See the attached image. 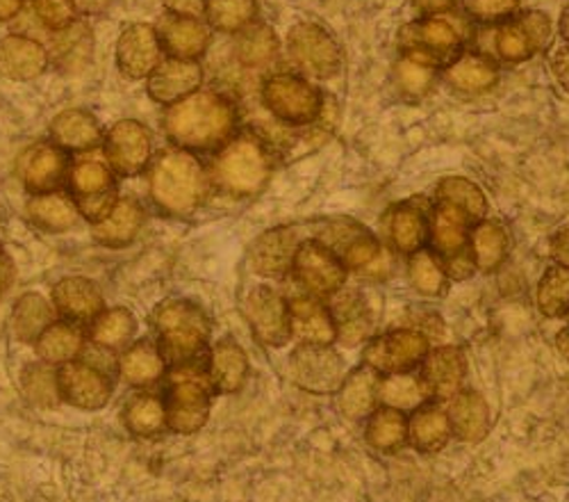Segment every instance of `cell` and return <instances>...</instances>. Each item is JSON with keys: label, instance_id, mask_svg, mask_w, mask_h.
Here are the masks:
<instances>
[{"label": "cell", "instance_id": "cell-2", "mask_svg": "<svg viewBox=\"0 0 569 502\" xmlns=\"http://www.w3.org/2000/svg\"><path fill=\"white\" fill-rule=\"evenodd\" d=\"M210 174L197 154L171 149L149 167V195L158 210L171 217L194 215L208 197Z\"/></svg>", "mask_w": 569, "mask_h": 502}, {"label": "cell", "instance_id": "cell-19", "mask_svg": "<svg viewBox=\"0 0 569 502\" xmlns=\"http://www.w3.org/2000/svg\"><path fill=\"white\" fill-rule=\"evenodd\" d=\"M203 85V67L197 60L164 58L156 71L147 78L149 97L160 106H173Z\"/></svg>", "mask_w": 569, "mask_h": 502}, {"label": "cell", "instance_id": "cell-35", "mask_svg": "<svg viewBox=\"0 0 569 502\" xmlns=\"http://www.w3.org/2000/svg\"><path fill=\"white\" fill-rule=\"evenodd\" d=\"M330 315L336 319L338 338H342L347 345H358L369 334L371 319L365 299L356 291H338L333 295Z\"/></svg>", "mask_w": 569, "mask_h": 502}, {"label": "cell", "instance_id": "cell-49", "mask_svg": "<svg viewBox=\"0 0 569 502\" xmlns=\"http://www.w3.org/2000/svg\"><path fill=\"white\" fill-rule=\"evenodd\" d=\"M408 277L412 288L423 297H438L447 288V272L442 260L426 249L410 254Z\"/></svg>", "mask_w": 569, "mask_h": 502}, {"label": "cell", "instance_id": "cell-40", "mask_svg": "<svg viewBox=\"0 0 569 502\" xmlns=\"http://www.w3.org/2000/svg\"><path fill=\"white\" fill-rule=\"evenodd\" d=\"M378 397V373L369 365L353 371L340 388V409L347 419H365Z\"/></svg>", "mask_w": 569, "mask_h": 502}, {"label": "cell", "instance_id": "cell-53", "mask_svg": "<svg viewBox=\"0 0 569 502\" xmlns=\"http://www.w3.org/2000/svg\"><path fill=\"white\" fill-rule=\"evenodd\" d=\"M30 3L37 19L53 32L69 28L78 17L73 0H30Z\"/></svg>", "mask_w": 569, "mask_h": 502}, {"label": "cell", "instance_id": "cell-46", "mask_svg": "<svg viewBox=\"0 0 569 502\" xmlns=\"http://www.w3.org/2000/svg\"><path fill=\"white\" fill-rule=\"evenodd\" d=\"M388 232L397 252L415 254L423 247V240L429 238V224H426L423 215L417 208L399 206L390 215Z\"/></svg>", "mask_w": 569, "mask_h": 502}, {"label": "cell", "instance_id": "cell-28", "mask_svg": "<svg viewBox=\"0 0 569 502\" xmlns=\"http://www.w3.org/2000/svg\"><path fill=\"white\" fill-rule=\"evenodd\" d=\"M144 219H147L144 208H141L134 199L123 197L114 204V208L110 210L108 217H103L97 224H91L93 240L101 243L103 247H112V249L126 247L137 238L141 226H144Z\"/></svg>", "mask_w": 569, "mask_h": 502}, {"label": "cell", "instance_id": "cell-8", "mask_svg": "<svg viewBox=\"0 0 569 502\" xmlns=\"http://www.w3.org/2000/svg\"><path fill=\"white\" fill-rule=\"evenodd\" d=\"M288 53L308 78H333L345 67V53L326 28L303 21L288 32Z\"/></svg>", "mask_w": 569, "mask_h": 502}, {"label": "cell", "instance_id": "cell-23", "mask_svg": "<svg viewBox=\"0 0 569 502\" xmlns=\"http://www.w3.org/2000/svg\"><path fill=\"white\" fill-rule=\"evenodd\" d=\"M53 145L67 154H87L103 145V128L99 119L84 108L62 110L51 124Z\"/></svg>", "mask_w": 569, "mask_h": 502}, {"label": "cell", "instance_id": "cell-30", "mask_svg": "<svg viewBox=\"0 0 569 502\" xmlns=\"http://www.w3.org/2000/svg\"><path fill=\"white\" fill-rule=\"evenodd\" d=\"M445 80L465 95H481L497 85L499 67L481 53H460L445 69Z\"/></svg>", "mask_w": 569, "mask_h": 502}, {"label": "cell", "instance_id": "cell-59", "mask_svg": "<svg viewBox=\"0 0 569 502\" xmlns=\"http://www.w3.org/2000/svg\"><path fill=\"white\" fill-rule=\"evenodd\" d=\"M551 258L558 265L569 267V226L562 228V232H558L556 238L551 240Z\"/></svg>", "mask_w": 569, "mask_h": 502}, {"label": "cell", "instance_id": "cell-32", "mask_svg": "<svg viewBox=\"0 0 569 502\" xmlns=\"http://www.w3.org/2000/svg\"><path fill=\"white\" fill-rule=\"evenodd\" d=\"M26 210L30 222L46 234H64L78 224V217H80V210L73 197L58 190L34 195L28 201Z\"/></svg>", "mask_w": 569, "mask_h": 502}, {"label": "cell", "instance_id": "cell-64", "mask_svg": "<svg viewBox=\"0 0 569 502\" xmlns=\"http://www.w3.org/2000/svg\"><path fill=\"white\" fill-rule=\"evenodd\" d=\"M0 256H3V245H0Z\"/></svg>", "mask_w": 569, "mask_h": 502}, {"label": "cell", "instance_id": "cell-17", "mask_svg": "<svg viewBox=\"0 0 569 502\" xmlns=\"http://www.w3.org/2000/svg\"><path fill=\"white\" fill-rule=\"evenodd\" d=\"M69 156L53 142H39L19 156L17 171L32 195L53 193L69 176Z\"/></svg>", "mask_w": 569, "mask_h": 502}, {"label": "cell", "instance_id": "cell-13", "mask_svg": "<svg viewBox=\"0 0 569 502\" xmlns=\"http://www.w3.org/2000/svg\"><path fill=\"white\" fill-rule=\"evenodd\" d=\"M345 380V363L330 345H301L292 354V382L308 393H336Z\"/></svg>", "mask_w": 569, "mask_h": 502}, {"label": "cell", "instance_id": "cell-20", "mask_svg": "<svg viewBox=\"0 0 569 502\" xmlns=\"http://www.w3.org/2000/svg\"><path fill=\"white\" fill-rule=\"evenodd\" d=\"M153 28L160 37L162 51L167 53V58L178 60H199L208 51L212 39V28L201 19L178 17L169 12Z\"/></svg>", "mask_w": 569, "mask_h": 502}, {"label": "cell", "instance_id": "cell-50", "mask_svg": "<svg viewBox=\"0 0 569 502\" xmlns=\"http://www.w3.org/2000/svg\"><path fill=\"white\" fill-rule=\"evenodd\" d=\"M538 308L547 317H560L569 311V267L556 265L545 272L538 284Z\"/></svg>", "mask_w": 569, "mask_h": 502}, {"label": "cell", "instance_id": "cell-54", "mask_svg": "<svg viewBox=\"0 0 569 502\" xmlns=\"http://www.w3.org/2000/svg\"><path fill=\"white\" fill-rule=\"evenodd\" d=\"M469 19L479 23H499L510 19L521 0H462Z\"/></svg>", "mask_w": 569, "mask_h": 502}, {"label": "cell", "instance_id": "cell-63", "mask_svg": "<svg viewBox=\"0 0 569 502\" xmlns=\"http://www.w3.org/2000/svg\"><path fill=\"white\" fill-rule=\"evenodd\" d=\"M560 35L569 43V6L562 10V17H560Z\"/></svg>", "mask_w": 569, "mask_h": 502}, {"label": "cell", "instance_id": "cell-24", "mask_svg": "<svg viewBox=\"0 0 569 502\" xmlns=\"http://www.w3.org/2000/svg\"><path fill=\"white\" fill-rule=\"evenodd\" d=\"M328 249H333L347 269H369L378 258L383 256L381 245L367 232V228L353 222H340L330 226Z\"/></svg>", "mask_w": 569, "mask_h": 502}, {"label": "cell", "instance_id": "cell-15", "mask_svg": "<svg viewBox=\"0 0 569 502\" xmlns=\"http://www.w3.org/2000/svg\"><path fill=\"white\" fill-rule=\"evenodd\" d=\"M244 315L262 345L280 347L292 338L290 304L269 286H258L247 295Z\"/></svg>", "mask_w": 569, "mask_h": 502}, {"label": "cell", "instance_id": "cell-7", "mask_svg": "<svg viewBox=\"0 0 569 502\" xmlns=\"http://www.w3.org/2000/svg\"><path fill=\"white\" fill-rule=\"evenodd\" d=\"M67 178L80 215L91 224L108 217L119 201L117 178L106 160L82 156L69 167Z\"/></svg>", "mask_w": 569, "mask_h": 502}, {"label": "cell", "instance_id": "cell-58", "mask_svg": "<svg viewBox=\"0 0 569 502\" xmlns=\"http://www.w3.org/2000/svg\"><path fill=\"white\" fill-rule=\"evenodd\" d=\"M460 0H412V6L417 12L423 17H433V14H447L451 8H456Z\"/></svg>", "mask_w": 569, "mask_h": 502}, {"label": "cell", "instance_id": "cell-11", "mask_svg": "<svg viewBox=\"0 0 569 502\" xmlns=\"http://www.w3.org/2000/svg\"><path fill=\"white\" fill-rule=\"evenodd\" d=\"M292 272L312 297H333L347 282V267L340 256L319 240L299 245Z\"/></svg>", "mask_w": 569, "mask_h": 502}, {"label": "cell", "instance_id": "cell-37", "mask_svg": "<svg viewBox=\"0 0 569 502\" xmlns=\"http://www.w3.org/2000/svg\"><path fill=\"white\" fill-rule=\"evenodd\" d=\"M438 201L447 204L456 210H460L465 217H469L473 224L483 222L488 215V199L483 190L462 176H447L438 186Z\"/></svg>", "mask_w": 569, "mask_h": 502}, {"label": "cell", "instance_id": "cell-27", "mask_svg": "<svg viewBox=\"0 0 569 502\" xmlns=\"http://www.w3.org/2000/svg\"><path fill=\"white\" fill-rule=\"evenodd\" d=\"M292 336L303 345H330L338 338L336 319L330 308L315 297H299L290 304Z\"/></svg>", "mask_w": 569, "mask_h": 502}, {"label": "cell", "instance_id": "cell-21", "mask_svg": "<svg viewBox=\"0 0 569 502\" xmlns=\"http://www.w3.org/2000/svg\"><path fill=\"white\" fill-rule=\"evenodd\" d=\"M49 51L32 37L8 35L0 39V76L8 80H34L49 67Z\"/></svg>", "mask_w": 569, "mask_h": 502}, {"label": "cell", "instance_id": "cell-18", "mask_svg": "<svg viewBox=\"0 0 569 502\" xmlns=\"http://www.w3.org/2000/svg\"><path fill=\"white\" fill-rule=\"evenodd\" d=\"M58 386L60 397L84 411L103 409L112 395L110 377L101 373L97 365L82 361H69L60 365Z\"/></svg>", "mask_w": 569, "mask_h": 502}, {"label": "cell", "instance_id": "cell-36", "mask_svg": "<svg viewBox=\"0 0 569 502\" xmlns=\"http://www.w3.org/2000/svg\"><path fill=\"white\" fill-rule=\"evenodd\" d=\"M469 252L481 272L497 269L508 256V234L497 222H479L469 234Z\"/></svg>", "mask_w": 569, "mask_h": 502}, {"label": "cell", "instance_id": "cell-14", "mask_svg": "<svg viewBox=\"0 0 569 502\" xmlns=\"http://www.w3.org/2000/svg\"><path fill=\"white\" fill-rule=\"evenodd\" d=\"M429 354V338L415 329L390 332L365 347V365L376 373L401 375Z\"/></svg>", "mask_w": 569, "mask_h": 502}, {"label": "cell", "instance_id": "cell-33", "mask_svg": "<svg viewBox=\"0 0 569 502\" xmlns=\"http://www.w3.org/2000/svg\"><path fill=\"white\" fill-rule=\"evenodd\" d=\"M451 432L467 443H479L490 432V409L488 402L473 391L458 393L449 409Z\"/></svg>", "mask_w": 569, "mask_h": 502}, {"label": "cell", "instance_id": "cell-16", "mask_svg": "<svg viewBox=\"0 0 569 502\" xmlns=\"http://www.w3.org/2000/svg\"><path fill=\"white\" fill-rule=\"evenodd\" d=\"M164 60L160 37L149 23H130L117 39V67L130 80H147Z\"/></svg>", "mask_w": 569, "mask_h": 502}, {"label": "cell", "instance_id": "cell-38", "mask_svg": "<svg viewBox=\"0 0 569 502\" xmlns=\"http://www.w3.org/2000/svg\"><path fill=\"white\" fill-rule=\"evenodd\" d=\"M137 334V319L132 311L123 306L103 308L91 319V341L106 350L126 347Z\"/></svg>", "mask_w": 569, "mask_h": 502}, {"label": "cell", "instance_id": "cell-3", "mask_svg": "<svg viewBox=\"0 0 569 502\" xmlns=\"http://www.w3.org/2000/svg\"><path fill=\"white\" fill-rule=\"evenodd\" d=\"M271 169L273 158L260 137L234 135L219 149L210 180L234 199H249L267 188Z\"/></svg>", "mask_w": 569, "mask_h": 502}, {"label": "cell", "instance_id": "cell-4", "mask_svg": "<svg viewBox=\"0 0 569 502\" xmlns=\"http://www.w3.org/2000/svg\"><path fill=\"white\" fill-rule=\"evenodd\" d=\"M151 323L158 336V350L164 363L182 365L197 361L210 338V319L201 306L187 299H167L153 315Z\"/></svg>", "mask_w": 569, "mask_h": 502}, {"label": "cell", "instance_id": "cell-39", "mask_svg": "<svg viewBox=\"0 0 569 502\" xmlns=\"http://www.w3.org/2000/svg\"><path fill=\"white\" fill-rule=\"evenodd\" d=\"M84 347V338L73 323H53L37 338V354L51 365H64L76 361Z\"/></svg>", "mask_w": 569, "mask_h": 502}, {"label": "cell", "instance_id": "cell-56", "mask_svg": "<svg viewBox=\"0 0 569 502\" xmlns=\"http://www.w3.org/2000/svg\"><path fill=\"white\" fill-rule=\"evenodd\" d=\"M169 14L201 19L206 14V0H160Z\"/></svg>", "mask_w": 569, "mask_h": 502}, {"label": "cell", "instance_id": "cell-44", "mask_svg": "<svg viewBox=\"0 0 569 502\" xmlns=\"http://www.w3.org/2000/svg\"><path fill=\"white\" fill-rule=\"evenodd\" d=\"M208 26L217 32L240 35L258 17V0H206Z\"/></svg>", "mask_w": 569, "mask_h": 502}, {"label": "cell", "instance_id": "cell-10", "mask_svg": "<svg viewBox=\"0 0 569 502\" xmlns=\"http://www.w3.org/2000/svg\"><path fill=\"white\" fill-rule=\"evenodd\" d=\"M551 19L540 10L512 14L495 30V53L508 65L527 62L551 41Z\"/></svg>", "mask_w": 569, "mask_h": 502}, {"label": "cell", "instance_id": "cell-60", "mask_svg": "<svg viewBox=\"0 0 569 502\" xmlns=\"http://www.w3.org/2000/svg\"><path fill=\"white\" fill-rule=\"evenodd\" d=\"M73 6L78 10V14L93 17V14H103L110 6V0H73Z\"/></svg>", "mask_w": 569, "mask_h": 502}, {"label": "cell", "instance_id": "cell-5", "mask_svg": "<svg viewBox=\"0 0 569 502\" xmlns=\"http://www.w3.org/2000/svg\"><path fill=\"white\" fill-rule=\"evenodd\" d=\"M212 391L208 371H201L194 361L176 365L164 400L167 427L176 434L199 432L210 416Z\"/></svg>", "mask_w": 569, "mask_h": 502}, {"label": "cell", "instance_id": "cell-47", "mask_svg": "<svg viewBox=\"0 0 569 502\" xmlns=\"http://www.w3.org/2000/svg\"><path fill=\"white\" fill-rule=\"evenodd\" d=\"M408 439V423L397 409H378L367 423V441L378 452H397Z\"/></svg>", "mask_w": 569, "mask_h": 502}, {"label": "cell", "instance_id": "cell-41", "mask_svg": "<svg viewBox=\"0 0 569 502\" xmlns=\"http://www.w3.org/2000/svg\"><path fill=\"white\" fill-rule=\"evenodd\" d=\"M451 423L445 411L436 406H426L412 416L408 423V439L421 452H438L451 439Z\"/></svg>", "mask_w": 569, "mask_h": 502}, {"label": "cell", "instance_id": "cell-9", "mask_svg": "<svg viewBox=\"0 0 569 502\" xmlns=\"http://www.w3.org/2000/svg\"><path fill=\"white\" fill-rule=\"evenodd\" d=\"M465 37L467 32L462 19L447 12L403 26L399 32V46L403 53H419L440 65L460 51Z\"/></svg>", "mask_w": 569, "mask_h": 502}, {"label": "cell", "instance_id": "cell-34", "mask_svg": "<svg viewBox=\"0 0 569 502\" xmlns=\"http://www.w3.org/2000/svg\"><path fill=\"white\" fill-rule=\"evenodd\" d=\"M119 373L132 386L156 384L164 375V358L158 345L149 341H139L121 354Z\"/></svg>", "mask_w": 569, "mask_h": 502}, {"label": "cell", "instance_id": "cell-12", "mask_svg": "<svg viewBox=\"0 0 569 502\" xmlns=\"http://www.w3.org/2000/svg\"><path fill=\"white\" fill-rule=\"evenodd\" d=\"M153 137L137 119L117 121L103 137V154L110 169L119 176H137L151 165Z\"/></svg>", "mask_w": 569, "mask_h": 502}, {"label": "cell", "instance_id": "cell-42", "mask_svg": "<svg viewBox=\"0 0 569 502\" xmlns=\"http://www.w3.org/2000/svg\"><path fill=\"white\" fill-rule=\"evenodd\" d=\"M14 334L21 343H37V338L53 325V306L37 293L19 297L12 313Z\"/></svg>", "mask_w": 569, "mask_h": 502}, {"label": "cell", "instance_id": "cell-45", "mask_svg": "<svg viewBox=\"0 0 569 502\" xmlns=\"http://www.w3.org/2000/svg\"><path fill=\"white\" fill-rule=\"evenodd\" d=\"M397 85L410 99H421L429 95L438 78V62L419 53H403L395 67Z\"/></svg>", "mask_w": 569, "mask_h": 502}, {"label": "cell", "instance_id": "cell-31", "mask_svg": "<svg viewBox=\"0 0 569 502\" xmlns=\"http://www.w3.org/2000/svg\"><path fill=\"white\" fill-rule=\"evenodd\" d=\"M208 377L214 391L219 393H237L249 377V358L240 345L232 341H221L212 347Z\"/></svg>", "mask_w": 569, "mask_h": 502}, {"label": "cell", "instance_id": "cell-48", "mask_svg": "<svg viewBox=\"0 0 569 502\" xmlns=\"http://www.w3.org/2000/svg\"><path fill=\"white\" fill-rule=\"evenodd\" d=\"M278 53V39L267 26H251L237 39V60L249 69H262L273 62Z\"/></svg>", "mask_w": 569, "mask_h": 502}, {"label": "cell", "instance_id": "cell-25", "mask_svg": "<svg viewBox=\"0 0 569 502\" xmlns=\"http://www.w3.org/2000/svg\"><path fill=\"white\" fill-rule=\"evenodd\" d=\"M53 306L67 323H91L106 306L99 286L84 277H64L53 288Z\"/></svg>", "mask_w": 569, "mask_h": 502}, {"label": "cell", "instance_id": "cell-62", "mask_svg": "<svg viewBox=\"0 0 569 502\" xmlns=\"http://www.w3.org/2000/svg\"><path fill=\"white\" fill-rule=\"evenodd\" d=\"M556 347H558L560 356H565V361H569V327H565L562 332H558V336H556Z\"/></svg>", "mask_w": 569, "mask_h": 502}, {"label": "cell", "instance_id": "cell-26", "mask_svg": "<svg viewBox=\"0 0 569 502\" xmlns=\"http://www.w3.org/2000/svg\"><path fill=\"white\" fill-rule=\"evenodd\" d=\"M467 375V361L456 347H440L426 354L423 361V388L440 400L456 397Z\"/></svg>", "mask_w": 569, "mask_h": 502}, {"label": "cell", "instance_id": "cell-52", "mask_svg": "<svg viewBox=\"0 0 569 502\" xmlns=\"http://www.w3.org/2000/svg\"><path fill=\"white\" fill-rule=\"evenodd\" d=\"M378 397L390 409L406 411L426 400V388L410 375H390L386 382L378 384Z\"/></svg>", "mask_w": 569, "mask_h": 502}, {"label": "cell", "instance_id": "cell-1", "mask_svg": "<svg viewBox=\"0 0 569 502\" xmlns=\"http://www.w3.org/2000/svg\"><path fill=\"white\" fill-rule=\"evenodd\" d=\"M237 128L234 104L214 89H199L164 112V132L176 149L208 154L221 149Z\"/></svg>", "mask_w": 569, "mask_h": 502}, {"label": "cell", "instance_id": "cell-57", "mask_svg": "<svg viewBox=\"0 0 569 502\" xmlns=\"http://www.w3.org/2000/svg\"><path fill=\"white\" fill-rule=\"evenodd\" d=\"M551 69H553V76L560 82V87L569 95V43L553 53Z\"/></svg>", "mask_w": 569, "mask_h": 502}, {"label": "cell", "instance_id": "cell-51", "mask_svg": "<svg viewBox=\"0 0 569 502\" xmlns=\"http://www.w3.org/2000/svg\"><path fill=\"white\" fill-rule=\"evenodd\" d=\"M23 393L37 406H53L60 397L58 373L51 363H34L23 373Z\"/></svg>", "mask_w": 569, "mask_h": 502}, {"label": "cell", "instance_id": "cell-55", "mask_svg": "<svg viewBox=\"0 0 569 502\" xmlns=\"http://www.w3.org/2000/svg\"><path fill=\"white\" fill-rule=\"evenodd\" d=\"M445 265V272L447 277L456 279V282H462V279H469L473 269H477V265H473V258H471V252H462V254H456L447 260H442Z\"/></svg>", "mask_w": 569, "mask_h": 502}, {"label": "cell", "instance_id": "cell-29", "mask_svg": "<svg viewBox=\"0 0 569 502\" xmlns=\"http://www.w3.org/2000/svg\"><path fill=\"white\" fill-rule=\"evenodd\" d=\"M471 219L465 217L460 210L440 204L436 206L431 222H429V236L431 243L436 247V252L442 256V260L469 252V228H471Z\"/></svg>", "mask_w": 569, "mask_h": 502}, {"label": "cell", "instance_id": "cell-61", "mask_svg": "<svg viewBox=\"0 0 569 502\" xmlns=\"http://www.w3.org/2000/svg\"><path fill=\"white\" fill-rule=\"evenodd\" d=\"M28 0H0V21H10L14 19Z\"/></svg>", "mask_w": 569, "mask_h": 502}, {"label": "cell", "instance_id": "cell-43", "mask_svg": "<svg viewBox=\"0 0 569 502\" xmlns=\"http://www.w3.org/2000/svg\"><path fill=\"white\" fill-rule=\"evenodd\" d=\"M126 427L137 436H158L167 427L164 400L151 393L134 395L123 411Z\"/></svg>", "mask_w": 569, "mask_h": 502}, {"label": "cell", "instance_id": "cell-22", "mask_svg": "<svg viewBox=\"0 0 569 502\" xmlns=\"http://www.w3.org/2000/svg\"><path fill=\"white\" fill-rule=\"evenodd\" d=\"M297 249H299V240H297L295 228H288V226L271 228V232L262 234L253 243L249 254L251 267L256 274H260V277L278 279L292 269Z\"/></svg>", "mask_w": 569, "mask_h": 502}, {"label": "cell", "instance_id": "cell-6", "mask_svg": "<svg viewBox=\"0 0 569 502\" xmlns=\"http://www.w3.org/2000/svg\"><path fill=\"white\" fill-rule=\"evenodd\" d=\"M260 97L269 115L288 126H312L323 108L317 85L295 73H273L262 82Z\"/></svg>", "mask_w": 569, "mask_h": 502}]
</instances>
